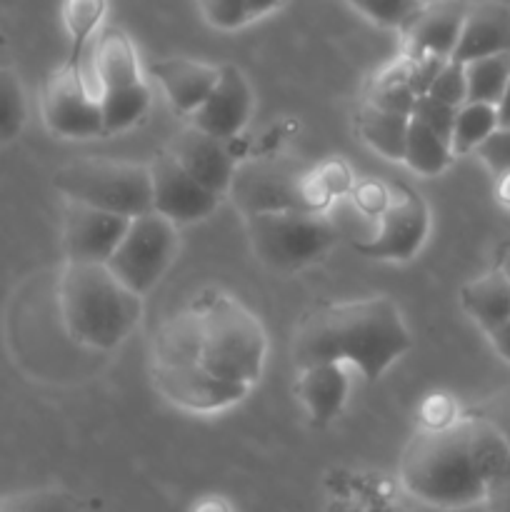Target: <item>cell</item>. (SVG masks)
<instances>
[{"mask_svg":"<svg viewBox=\"0 0 510 512\" xmlns=\"http://www.w3.org/2000/svg\"><path fill=\"white\" fill-rule=\"evenodd\" d=\"M413 348L398 305L385 295L325 303L303 315L293 335V363H350L368 383L383 378Z\"/></svg>","mask_w":510,"mask_h":512,"instance_id":"obj_1","label":"cell"},{"mask_svg":"<svg viewBox=\"0 0 510 512\" xmlns=\"http://www.w3.org/2000/svg\"><path fill=\"white\" fill-rule=\"evenodd\" d=\"M400 483L415 500L458 510L483 503L485 478L473 458L468 418L420 428L400 458Z\"/></svg>","mask_w":510,"mask_h":512,"instance_id":"obj_2","label":"cell"},{"mask_svg":"<svg viewBox=\"0 0 510 512\" xmlns=\"http://www.w3.org/2000/svg\"><path fill=\"white\" fill-rule=\"evenodd\" d=\"M60 315L75 343L115 350L143 318V295L105 263H68L60 275Z\"/></svg>","mask_w":510,"mask_h":512,"instance_id":"obj_3","label":"cell"},{"mask_svg":"<svg viewBox=\"0 0 510 512\" xmlns=\"http://www.w3.org/2000/svg\"><path fill=\"white\" fill-rule=\"evenodd\" d=\"M200 320V365L210 373L253 388L268 355V338L258 315L235 295L208 290L193 300Z\"/></svg>","mask_w":510,"mask_h":512,"instance_id":"obj_4","label":"cell"},{"mask_svg":"<svg viewBox=\"0 0 510 512\" xmlns=\"http://www.w3.org/2000/svg\"><path fill=\"white\" fill-rule=\"evenodd\" d=\"M243 218L253 253L278 273L308 268L338 243V228L320 208L263 210Z\"/></svg>","mask_w":510,"mask_h":512,"instance_id":"obj_5","label":"cell"},{"mask_svg":"<svg viewBox=\"0 0 510 512\" xmlns=\"http://www.w3.org/2000/svg\"><path fill=\"white\" fill-rule=\"evenodd\" d=\"M53 183L65 200L93 205L123 218L153 210L150 170L143 163L105 158L75 160L55 173Z\"/></svg>","mask_w":510,"mask_h":512,"instance_id":"obj_6","label":"cell"},{"mask_svg":"<svg viewBox=\"0 0 510 512\" xmlns=\"http://www.w3.org/2000/svg\"><path fill=\"white\" fill-rule=\"evenodd\" d=\"M228 195H233L240 213H263L285 208H320L323 190L303 163L285 155L250 160L235 168Z\"/></svg>","mask_w":510,"mask_h":512,"instance_id":"obj_7","label":"cell"},{"mask_svg":"<svg viewBox=\"0 0 510 512\" xmlns=\"http://www.w3.org/2000/svg\"><path fill=\"white\" fill-rule=\"evenodd\" d=\"M178 250V225L170 223L168 218H163L155 210H150V213L130 218L118 248L113 250V255H110L105 265L130 290L145 295L168 273L173 260L178 258Z\"/></svg>","mask_w":510,"mask_h":512,"instance_id":"obj_8","label":"cell"},{"mask_svg":"<svg viewBox=\"0 0 510 512\" xmlns=\"http://www.w3.org/2000/svg\"><path fill=\"white\" fill-rule=\"evenodd\" d=\"M43 120L58 138L88 140L105 135L100 90L90 68L83 65V50L55 70L43 90Z\"/></svg>","mask_w":510,"mask_h":512,"instance_id":"obj_9","label":"cell"},{"mask_svg":"<svg viewBox=\"0 0 510 512\" xmlns=\"http://www.w3.org/2000/svg\"><path fill=\"white\" fill-rule=\"evenodd\" d=\"M153 385L168 403L188 413H220L238 405L250 388L210 373L200 363L155 365L150 368Z\"/></svg>","mask_w":510,"mask_h":512,"instance_id":"obj_10","label":"cell"},{"mask_svg":"<svg viewBox=\"0 0 510 512\" xmlns=\"http://www.w3.org/2000/svg\"><path fill=\"white\" fill-rule=\"evenodd\" d=\"M150 188H153V210L175 225H188L205 220L220 205V195L200 185L170 150L155 155L148 163Z\"/></svg>","mask_w":510,"mask_h":512,"instance_id":"obj_11","label":"cell"},{"mask_svg":"<svg viewBox=\"0 0 510 512\" xmlns=\"http://www.w3.org/2000/svg\"><path fill=\"white\" fill-rule=\"evenodd\" d=\"M430 230V213L418 193L403 190L398 198H390L380 215L378 233L368 243L355 248L368 258L378 260H410L425 243Z\"/></svg>","mask_w":510,"mask_h":512,"instance_id":"obj_12","label":"cell"},{"mask_svg":"<svg viewBox=\"0 0 510 512\" xmlns=\"http://www.w3.org/2000/svg\"><path fill=\"white\" fill-rule=\"evenodd\" d=\"M130 218L68 200L63 218V245L68 263H108Z\"/></svg>","mask_w":510,"mask_h":512,"instance_id":"obj_13","label":"cell"},{"mask_svg":"<svg viewBox=\"0 0 510 512\" xmlns=\"http://www.w3.org/2000/svg\"><path fill=\"white\" fill-rule=\"evenodd\" d=\"M255 108V95L250 88V80L245 78L238 65H220L218 80L208 98L198 105L190 123L215 138L230 140L243 133L250 115Z\"/></svg>","mask_w":510,"mask_h":512,"instance_id":"obj_14","label":"cell"},{"mask_svg":"<svg viewBox=\"0 0 510 512\" xmlns=\"http://www.w3.org/2000/svg\"><path fill=\"white\" fill-rule=\"evenodd\" d=\"M168 150L200 185L213 190L220 198L228 195L235 168H238L233 150L228 148V140L215 138L190 123L188 128L175 135Z\"/></svg>","mask_w":510,"mask_h":512,"instance_id":"obj_15","label":"cell"},{"mask_svg":"<svg viewBox=\"0 0 510 512\" xmlns=\"http://www.w3.org/2000/svg\"><path fill=\"white\" fill-rule=\"evenodd\" d=\"M468 5L465 0H425L418 15L403 30L408 40V55L453 58Z\"/></svg>","mask_w":510,"mask_h":512,"instance_id":"obj_16","label":"cell"},{"mask_svg":"<svg viewBox=\"0 0 510 512\" xmlns=\"http://www.w3.org/2000/svg\"><path fill=\"white\" fill-rule=\"evenodd\" d=\"M218 73L220 65L183 58V55H170V58L153 60L148 65V75L160 85L168 103L188 118L208 98L215 80H218Z\"/></svg>","mask_w":510,"mask_h":512,"instance_id":"obj_17","label":"cell"},{"mask_svg":"<svg viewBox=\"0 0 510 512\" xmlns=\"http://www.w3.org/2000/svg\"><path fill=\"white\" fill-rule=\"evenodd\" d=\"M498 53H510V5L500 0L470 3L453 60L468 63Z\"/></svg>","mask_w":510,"mask_h":512,"instance_id":"obj_18","label":"cell"},{"mask_svg":"<svg viewBox=\"0 0 510 512\" xmlns=\"http://www.w3.org/2000/svg\"><path fill=\"white\" fill-rule=\"evenodd\" d=\"M298 398L315 428H328L348 403L350 378L343 363H320L298 370Z\"/></svg>","mask_w":510,"mask_h":512,"instance_id":"obj_19","label":"cell"},{"mask_svg":"<svg viewBox=\"0 0 510 512\" xmlns=\"http://www.w3.org/2000/svg\"><path fill=\"white\" fill-rule=\"evenodd\" d=\"M90 73H93L100 93L128 88V85L145 80V75L140 73L133 40L115 25L100 30V35L95 38L93 53H90Z\"/></svg>","mask_w":510,"mask_h":512,"instance_id":"obj_20","label":"cell"},{"mask_svg":"<svg viewBox=\"0 0 510 512\" xmlns=\"http://www.w3.org/2000/svg\"><path fill=\"white\" fill-rule=\"evenodd\" d=\"M460 308L485 335L510 320V278L505 270H488L468 280L460 288Z\"/></svg>","mask_w":510,"mask_h":512,"instance_id":"obj_21","label":"cell"},{"mask_svg":"<svg viewBox=\"0 0 510 512\" xmlns=\"http://www.w3.org/2000/svg\"><path fill=\"white\" fill-rule=\"evenodd\" d=\"M153 363L155 365H183L200 363V320L195 305L170 313L155 328L153 335Z\"/></svg>","mask_w":510,"mask_h":512,"instance_id":"obj_22","label":"cell"},{"mask_svg":"<svg viewBox=\"0 0 510 512\" xmlns=\"http://www.w3.org/2000/svg\"><path fill=\"white\" fill-rule=\"evenodd\" d=\"M408 125L410 115L383 110L373 103H365L358 113V130L363 140L388 160H403Z\"/></svg>","mask_w":510,"mask_h":512,"instance_id":"obj_23","label":"cell"},{"mask_svg":"<svg viewBox=\"0 0 510 512\" xmlns=\"http://www.w3.org/2000/svg\"><path fill=\"white\" fill-rule=\"evenodd\" d=\"M453 158L455 155L448 140L440 138L435 130H430L428 125H423L420 120L410 118L403 163L408 165L413 173L425 175V178H433V175H440L443 170H448V165L453 163Z\"/></svg>","mask_w":510,"mask_h":512,"instance_id":"obj_24","label":"cell"},{"mask_svg":"<svg viewBox=\"0 0 510 512\" xmlns=\"http://www.w3.org/2000/svg\"><path fill=\"white\" fill-rule=\"evenodd\" d=\"M150 85L148 80L128 85V88L105 90L100 93V110H103V130L105 135L123 133V130L133 128L150 108Z\"/></svg>","mask_w":510,"mask_h":512,"instance_id":"obj_25","label":"cell"},{"mask_svg":"<svg viewBox=\"0 0 510 512\" xmlns=\"http://www.w3.org/2000/svg\"><path fill=\"white\" fill-rule=\"evenodd\" d=\"M463 65L465 83H468V100L490 105L498 103L510 80V53L485 55V58L468 60Z\"/></svg>","mask_w":510,"mask_h":512,"instance_id":"obj_26","label":"cell"},{"mask_svg":"<svg viewBox=\"0 0 510 512\" xmlns=\"http://www.w3.org/2000/svg\"><path fill=\"white\" fill-rule=\"evenodd\" d=\"M498 128V110L490 103H473L465 100L455 113L453 135H450V148L453 155L475 153L480 143Z\"/></svg>","mask_w":510,"mask_h":512,"instance_id":"obj_27","label":"cell"},{"mask_svg":"<svg viewBox=\"0 0 510 512\" xmlns=\"http://www.w3.org/2000/svg\"><path fill=\"white\" fill-rule=\"evenodd\" d=\"M28 120V100L23 83L10 65H0V145L20 135Z\"/></svg>","mask_w":510,"mask_h":512,"instance_id":"obj_28","label":"cell"},{"mask_svg":"<svg viewBox=\"0 0 510 512\" xmlns=\"http://www.w3.org/2000/svg\"><path fill=\"white\" fill-rule=\"evenodd\" d=\"M418 98L420 95L415 93V88L408 83V78H405V68L403 65H398L393 75H383V78H378L373 93L368 95V103L378 105V108L383 110H393V113L413 115L415 100Z\"/></svg>","mask_w":510,"mask_h":512,"instance_id":"obj_29","label":"cell"},{"mask_svg":"<svg viewBox=\"0 0 510 512\" xmlns=\"http://www.w3.org/2000/svg\"><path fill=\"white\" fill-rule=\"evenodd\" d=\"M348 3L383 28L405 30L425 0H348Z\"/></svg>","mask_w":510,"mask_h":512,"instance_id":"obj_30","label":"cell"},{"mask_svg":"<svg viewBox=\"0 0 510 512\" xmlns=\"http://www.w3.org/2000/svg\"><path fill=\"white\" fill-rule=\"evenodd\" d=\"M0 512H78L75 500L60 490H30L0 500Z\"/></svg>","mask_w":510,"mask_h":512,"instance_id":"obj_31","label":"cell"},{"mask_svg":"<svg viewBox=\"0 0 510 512\" xmlns=\"http://www.w3.org/2000/svg\"><path fill=\"white\" fill-rule=\"evenodd\" d=\"M423 95H430V98L440 100L445 105H453V108H460V105L468 100V83H465V65L458 63V60H445L443 68L435 73L433 83L428 85Z\"/></svg>","mask_w":510,"mask_h":512,"instance_id":"obj_32","label":"cell"},{"mask_svg":"<svg viewBox=\"0 0 510 512\" xmlns=\"http://www.w3.org/2000/svg\"><path fill=\"white\" fill-rule=\"evenodd\" d=\"M65 23L78 40V50H83L85 38L95 30L98 20L105 13V0H65Z\"/></svg>","mask_w":510,"mask_h":512,"instance_id":"obj_33","label":"cell"},{"mask_svg":"<svg viewBox=\"0 0 510 512\" xmlns=\"http://www.w3.org/2000/svg\"><path fill=\"white\" fill-rule=\"evenodd\" d=\"M198 5L203 18L218 30H238L250 23L245 0H198Z\"/></svg>","mask_w":510,"mask_h":512,"instance_id":"obj_34","label":"cell"},{"mask_svg":"<svg viewBox=\"0 0 510 512\" xmlns=\"http://www.w3.org/2000/svg\"><path fill=\"white\" fill-rule=\"evenodd\" d=\"M455 113H458V108H453V105L440 103V100L430 98V95H420V98L415 100V108H413V115H410V118L420 120V123L428 125L430 130H435L440 138L448 140L450 143Z\"/></svg>","mask_w":510,"mask_h":512,"instance_id":"obj_35","label":"cell"},{"mask_svg":"<svg viewBox=\"0 0 510 512\" xmlns=\"http://www.w3.org/2000/svg\"><path fill=\"white\" fill-rule=\"evenodd\" d=\"M475 155L483 160L493 175L510 173V128L498 125L483 143L475 148Z\"/></svg>","mask_w":510,"mask_h":512,"instance_id":"obj_36","label":"cell"},{"mask_svg":"<svg viewBox=\"0 0 510 512\" xmlns=\"http://www.w3.org/2000/svg\"><path fill=\"white\" fill-rule=\"evenodd\" d=\"M483 503L490 512H510V458L503 470L485 485Z\"/></svg>","mask_w":510,"mask_h":512,"instance_id":"obj_37","label":"cell"},{"mask_svg":"<svg viewBox=\"0 0 510 512\" xmlns=\"http://www.w3.org/2000/svg\"><path fill=\"white\" fill-rule=\"evenodd\" d=\"M488 338L490 343H493L495 353H498L505 363H510V320H505V323L498 325L493 333H488Z\"/></svg>","mask_w":510,"mask_h":512,"instance_id":"obj_38","label":"cell"},{"mask_svg":"<svg viewBox=\"0 0 510 512\" xmlns=\"http://www.w3.org/2000/svg\"><path fill=\"white\" fill-rule=\"evenodd\" d=\"M245 5H248L250 20H255V18H263V15L273 13L275 8H280V5H283V0H245Z\"/></svg>","mask_w":510,"mask_h":512,"instance_id":"obj_39","label":"cell"},{"mask_svg":"<svg viewBox=\"0 0 510 512\" xmlns=\"http://www.w3.org/2000/svg\"><path fill=\"white\" fill-rule=\"evenodd\" d=\"M495 110H498V125H505V128H510V80H508V85H505L500 100L495 103Z\"/></svg>","mask_w":510,"mask_h":512,"instance_id":"obj_40","label":"cell"},{"mask_svg":"<svg viewBox=\"0 0 510 512\" xmlns=\"http://www.w3.org/2000/svg\"><path fill=\"white\" fill-rule=\"evenodd\" d=\"M498 195H500V200H505V203H510V173L500 175Z\"/></svg>","mask_w":510,"mask_h":512,"instance_id":"obj_41","label":"cell"},{"mask_svg":"<svg viewBox=\"0 0 510 512\" xmlns=\"http://www.w3.org/2000/svg\"><path fill=\"white\" fill-rule=\"evenodd\" d=\"M195 512H228V510H225V505L218 503V500H210V503H203Z\"/></svg>","mask_w":510,"mask_h":512,"instance_id":"obj_42","label":"cell"},{"mask_svg":"<svg viewBox=\"0 0 510 512\" xmlns=\"http://www.w3.org/2000/svg\"><path fill=\"white\" fill-rule=\"evenodd\" d=\"M500 268H503V270H505V275H508V278H510V250H508V253H505L503 265H500Z\"/></svg>","mask_w":510,"mask_h":512,"instance_id":"obj_43","label":"cell"},{"mask_svg":"<svg viewBox=\"0 0 510 512\" xmlns=\"http://www.w3.org/2000/svg\"><path fill=\"white\" fill-rule=\"evenodd\" d=\"M0 65H3V63H0Z\"/></svg>","mask_w":510,"mask_h":512,"instance_id":"obj_44","label":"cell"}]
</instances>
